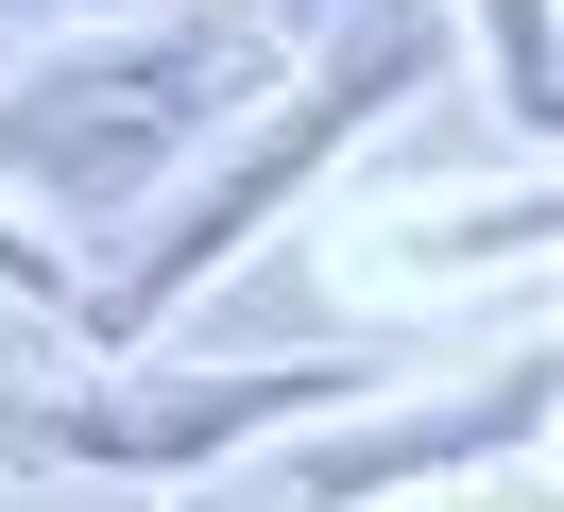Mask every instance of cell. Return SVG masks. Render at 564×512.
I'll return each mask as SVG.
<instances>
[{
    "label": "cell",
    "mask_w": 564,
    "mask_h": 512,
    "mask_svg": "<svg viewBox=\"0 0 564 512\" xmlns=\"http://www.w3.org/2000/svg\"><path fill=\"white\" fill-rule=\"evenodd\" d=\"M274 68L257 18H138V34H86L52 52L35 86H0V188H35L52 222H120L188 137H223Z\"/></svg>",
    "instance_id": "1"
},
{
    "label": "cell",
    "mask_w": 564,
    "mask_h": 512,
    "mask_svg": "<svg viewBox=\"0 0 564 512\" xmlns=\"http://www.w3.org/2000/svg\"><path fill=\"white\" fill-rule=\"evenodd\" d=\"M411 86H445V0H343V18H325V68H308V86H291L274 120H257L240 154H223L206 188H188L172 222L138 239V257H120V291L86 307V359H120V341H138V325H154L172 291H206V273L240 257V239L274 222V205L308 188L325 154H343V137H377V120H393Z\"/></svg>",
    "instance_id": "2"
},
{
    "label": "cell",
    "mask_w": 564,
    "mask_h": 512,
    "mask_svg": "<svg viewBox=\"0 0 564 512\" xmlns=\"http://www.w3.org/2000/svg\"><path fill=\"white\" fill-rule=\"evenodd\" d=\"M377 359H257V375H86V393L0 410V461H104V478H172L223 444H274L308 410H343Z\"/></svg>",
    "instance_id": "3"
},
{
    "label": "cell",
    "mask_w": 564,
    "mask_h": 512,
    "mask_svg": "<svg viewBox=\"0 0 564 512\" xmlns=\"http://www.w3.org/2000/svg\"><path fill=\"white\" fill-rule=\"evenodd\" d=\"M530 410H547V375H513V393H462V410H393V427H359L343 461H308V495L343 512V495H393V478H427V461H496Z\"/></svg>",
    "instance_id": "4"
},
{
    "label": "cell",
    "mask_w": 564,
    "mask_h": 512,
    "mask_svg": "<svg viewBox=\"0 0 564 512\" xmlns=\"http://www.w3.org/2000/svg\"><path fill=\"white\" fill-rule=\"evenodd\" d=\"M496 34V86H513V120H547V0H479Z\"/></svg>",
    "instance_id": "5"
},
{
    "label": "cell",
    "mask_w": 564,
    "mask_h": 512,
    "mask_svg": "<svg viewBox=\"0 0 564 512\" xmlns=\"http://www.w3.org/2000/svg\"><path fill=\"white\" fill-rule=\"evenodd\" d=\"M0 291H35V307H52V291H69V273H52V257H35V239L0 222Z\"/></svg>",
    "instance_id": "6"
},
{
    "label": "cell",
    "mask_w": 564,
    "mask_h": 512,
    "mask_svg": "<svg viewBox=\"0 0 564 512\" xmlns=\"http://www.w3.org/2000/svg\"><path fill=\"white\" fill-rule=\"evenodd\" d=\"M325 18H343V0H257V34H325Z\"/></svg>",
    "instance_id": "7"
},
{
    "label": "cell",
    "mask_w": 564,
    "mask_h": 512,
    "mask_svg": "<svg viewBox=\"0 0 564 512\" xmlns=\"http://www.w3.org/2000/svg\"><path fill=\"white\" fill-rule=\"evenodd\" d=\"M35 18H69V0H0V34H35Z\"/></svg>",
    "instance_id": "8"
}]
</instances>
